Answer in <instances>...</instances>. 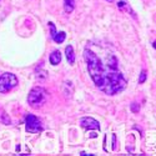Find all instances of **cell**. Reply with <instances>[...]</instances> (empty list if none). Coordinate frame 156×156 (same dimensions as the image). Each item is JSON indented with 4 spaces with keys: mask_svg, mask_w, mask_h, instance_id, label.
<instances>
[{
    "mask_svg": "<svg viewBox=\"0 0 156 156\" xmlns=\"http://www.w3.org/2000/svg\"><path fill=\"white\" fill-rule=\"evenodd\" d=\"M74 8H75V0H64V10L66 14L73 12Z\"/></svg>",
    "mask_w": 156,
    "mask_h": 156,
    "instance_id": "9c48e42d",
    "label": "cell"
},
{
    "mask_svg": "<svg viewBox=\"0 0 156 156\" xmlns=\"http://www.w3.org/2000/svg\"><path fill=\"white\" fill-rule=\"evenodd\" d=\"M106 2H109V3H112V2H114V0H106Z\"/></svg>",
    "mask_w": 156,
    "mask_h": 156,
    "instance_id": "9a60e30c",
    "label": "cell"
},
{
    "mask_svg": "<svg viewBox=\"0 0 156 156\" xmlns=\"http://www.w3.org/2000/svg\"><path fill=\"white\" fill-rule=\"evenodd\" d=\"M49 27H50V30H51V37H53L55 34H56V28H55V25L53 23H49Z\"/></svg>",
    "mask_w": 156,
    "mask_h": 156,
    "instance_id": "5bb4252c",
    "label": "cell"
},
{
    "mask_svg": "<svg viewBox=\"0 0 156 156\" xmlns=\"http://www.w3.org/2000/svg\"><path fill=\"white\" fill-rule=\"evenodd\" d=\"M49 61L51 65H59L60 61H61V54L59 50H54L53 53L50 54V58H49Z\"/></svg>",
    "mask_w": 156,
    "mask_h": 156,
    "instance_id": "52a82bcc",
    "label": "cell"
},
{
    "mask_svg": "<svg viewBox=\"0 0 156 156\" xmlns=\"http://www.w3.org/2000/svg\"><path fill=\"white\" fill-rule=\"evenodd\" d=\"M84 60L95 86L104 94L112 96L125 90L127 81L119 69V60L112 51L101 46L95 51L87 46L84 50Z\"/></svg>",
    "mask_w": 156,
    "mask_h": 156,
    "instance_id": "6da1fadb",
    "label": "cell"
},
{
    "mask_svg": "<svg viewBox=\"0 0 156 156\" xmlns=\"http://www.w3.org/2000/svg\"><path fill=\"white\" fill-rule=\"evenodd\" d=\"M65 55H66L68 62L70 65H74V62H75V53H74V48L71 45H68L66 48H65Z\"/></svg>",
    "mask_w": 156,
    "mask_h": 156,
    "instance_id": "8992f818",
    "label": "cell"
},
{
    "mask_svg": "<svg viewBox=\"0 0 156 156\" xmlns=\"http://www.w3.org/2000/svg\"><path fill=\"white\" fill-rule=\"evenodd\" d=\"M18 77L11 74V73H5L3 74V76L0 77V93L2 94H6L10 90H12L16 85H18Z\"/></svg>",
    "mask_w": 156,
    "mask_h": 156,
    "instance_id": "3957f363",
    "label": "cell"
},
{
    "mask_svg": "<svg viewBox=\"0 0 156 156\" xmlns=\"http://www.w3.org/2000/svg\"><path fill=\"white\" fill-rule=\"evenodd\" d=\"M147 79V71L146 70H142L140 74V79H139V84H142L144 81H146Z\"/></svg>",
    "mask_w": 156,
    "mask_h": 156,
    "instance_id": "7c38bea8",
    "label": "cell"
},
{
    "mask_svg": "<svg viewBox=\"0 0 156 156\" xmlns=\"http://www.w3.org/2000/svg\"><path fill=\"white\" fill-rule=\"evenodd\" d=\"M65 37H66V33L65 31H60V33H56L53 37V40L55 41V43H58V44H61V43H64V40H65Z\"/></svg>",
    "mask_w": 156,
    "mask_h": 156,
    "instance_id": "30bf717a",
    "label": "cell"
},
{
    "mask_svg": "<svg viewBox=\"0 0 156 156\" xmlns=\"http://www.w3.org/2000/svg\"><path fill=\"white\" fill-rule=\"evenodd\" d=\"M80 125H81V127H84L86 130H96V131H99V130H100L99 121H96L93 118H83L80 120Z\"/></svg>",
    "mask_w": 156,
    "mask_h": 156,
    "instance_id": "5b68a950",
    "label": "cell"
},
{
    "mask_svg": "<svg viewBox=\"0 0 156 156\" xmlns=\"http://www.w3.org/2000/svg\"><path fill=\"white\" fill-rule=\"evenodd\" d=\"M0 121H2L3 124H5V125H10L11 124V120H10V118H9V115L8 114H5V112H0Z\"/></svg>",
    "mask_w": 156,
    "mask_h": 156,
    "instance_id": "8fae6325",
    "label": "cell"
},
{
    "mask_svg": "<svg viewBox=\"0 0 156 156\" xmlns=\"http://www.w3.org/2000/svg\"><path fill=\"white\" fill-rule=\"evenodd\" d=\"M118 6H119V9H121V10H125V11H127L130 15H131L133 18H136V15H135V12H134V10L130 8V5L127 4V3H125V2H119L118 3Z\"/></svg>",
    "mask_w": 156,
    "mask_h": 156,
    "instance_id": "ba28073f",
    "label": "cell"
},
{
    "mask_svg": "<svg viewBox=\"0 0 156 156\" xmlns=\"http://www.w3.org/2000/svg\"><path fill=\"white\" fill-rule=\"evenodd\" d=\"M25 129L30 134H39L43 131V124L40 119L33 114H28L25 116Z\"/></svg>",
    "mask_w": 156,
    "mask_h": 156,
    "instance_id": "277c9868",
    "label": "cell"
},
{
    "mask_svg": "<svg viewBox=\"0 0 156 156\" xmlns=\"http://www.w3.org/2000/svg\"><path fill=\"white\" fill-rule=\"evenodd\" d=\"M45 101H46V90L45 89L36 86L30 90L29 96H28V104L31 108H34V109L41 108Z\"/></svg>",
    "mask_w": 156,
    "mask_h": 156,
    "instance_id": "7a4b0ae2",
    "label": "cell"
},
{
    "mask_svg": "<svg viewBox=\"0 0 156 156\" xmlns=\"http://www.w3.org/2000/svg\"><path fill=\"white\" fill-rule=\"evenodd\" d=\"M131 111L133 112H139L140 111V105L137 102H133L131 104Z\"/></svg>",
    "mask_w": 156,
    "mask_h": 156,
    "instance_id": "4fadbf2b",
    "label": "cell"
}]
</instances>
